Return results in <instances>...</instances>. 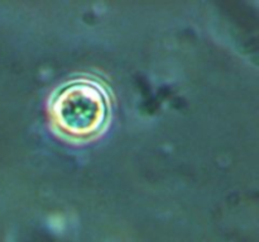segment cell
Wrapping results in <instances>:
<instances>
[{
	"mask_svg": "<svg viewBox=\"0 0 259 242\" xmlns=\"http://www.w3.org/2000/svg\"><path fill=\"white\" fill-rule=\"evenodd\" d=\"M56 119L65 131L89 134L103 123L105 104L100 91L86 84H76L60 94L55 103Z\"/></svg>",
	"mask_w": 259,
	"mask_h": 242,
	"instance_id": "1",
	"label": "cell"
}]
</instances>
